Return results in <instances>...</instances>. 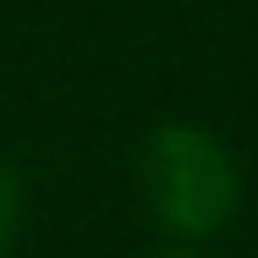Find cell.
I'll use <instances>...</instances> for the list:
<instances>
[{
  "instance_id": "1",
  "label": "cell",
  "mask_w": 258,
  "mask_h": 258,
  "mask_svg": "<svg viewBox=\"0 0 258 258\" xmlns=\"http://www.w3.org/2000/svg\"><path fill=\"white\" fill-rule=\"evenodd\" d=\"M138 176H143V198L154 220L181 242L214 236L242 198L231 149L209 138L204 126H159L138 154Z\"/></svg>"
},
{
  "instance_id": "2",
  "label": "cell",
  "mask_w": 258,
  "mask_h": 258,
  "mask_svg": "<svg viewBox=\"0 0 258 258\" xmlns=\"http://www.w3.org/2000/svg\"><path fill=\"white\" fill-rule=\"evenodd\" d=\"M17 225H22V187H17V176H11V165H0V258L11 253Z\"/></svg>"
},
{
  "instance_id": "3",
  "label": "cell",
  "mask_w": 258,
  "mask_h": 258,
  "mask_svg": "<svg viewBox=\"0 0 258 258\" xmlns=\"http://www.w3.org/2000/svg\"><path fill=\"white\" fill-rule=\"evenodd\" d=\"M154 258H192V253H176V247H170V253H154Z\"/></svg>"
}]
</instances>
